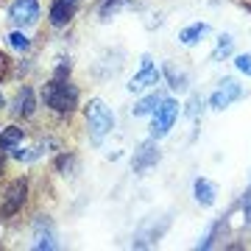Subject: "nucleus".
I'll use <instances>...</instances> for the list:
<instances>
[{"mask_svg": "<svg viewBox=\"0 0 251 251\" xmlns=\"http://www.w3.org/2000/svg\"><path fill=\"white\" fill-rule=\"evenodd\" d=\"M39 106L45 109L48 115L64 123L81 112V87L73 78H50L39 87Z\"/></svg>", "mask_w": 251, "mask_h": 251, "instance_id": "nucleus-1", "label": "nucleus"}, {"mask_svg": "<svg viewBox=\"0 0 251 251\" xmlns=\"http://www.w3.org/2000/svg\"><path fill=\"white\" fill-rule=\"evenodd\" d=\"M31 179L28 176H14V179H3L0 187V224H9L20 218L31 206Z\"/></svg>", "mask_w": 251, "mask_h": 251, "instance_id": "nucleus-2", "label": "nucleus"}, {"mask_svg": "<svg viewBox=\"0 0 251 251\" xmlns=\"http://www.w3.org/2000/svg\"><path fill=\"white\" fill-rule=\"evenodd\" d=\"M81 115H84V128H87V137L90 143L100 145L112 131H115V112L103 98L92 95L90 100L81 103Z\"/></svg>", "mask_w": 251, "mask_h": 251, "instance_id": "nucleus-3", "label": "nucleus"}, {"mask_svg": "<svg viewBox=\"0 0 251 251\" xmlns=\"http://www.w3.org/2000/svg\"><path fill=\"white\" fill-rule=\"evenodd\" d=\"M39 109H42V106H39V92H36L31 84H17L14 95L9 98V106H6V112H9L11 120L31 123Z\"/></svg>", "mask_w": 251, "mask_h": 251, "instance_id": "nucleus-4", "label": "nucleus"}, {"mask_svg": "<svg viewBox=\"0 0 251 251\" xmlns=\"http://www.w3.org/2000/svg\"><path fill=\"white\" fill-rule=\"evenodd\" d=\"M6 17H9L11 28L31 31V28H36L39 20H42V3H39V0H9Z\"/></svg>", "mask_w": 251, "mask_h": 251, "instance_id": "nucleus-5", "label": "nucleus"}, {"mask_svg": "<svg viewBox=\"0 0 251 251\" xmlns=\"http://www.w3.org/2000/svg\"><path fill=\"white\" fill-rule=\"evenodd\" d=\"M179 115H181V103L176 98H168V95H165V100L159 103V109L151 115L148 137H153V140H165V137L171 134V128L176 126Z\"/></svg>", "mask_w": 251, "mask_h": 251, "instance_id": "nucleus-6", "label": "nucleus"}, {"mask_svg": "<svg viewBox=\"0 0 251 251\" xmlns=\"http://www.w3.org/2000/svg\"><path fill=\"white\" fill-rule=\"evenodd\" d=\"M81 3L84 0H50L48 3V11H45L48 28L50 31H67L73 25V20L78 17Z\"/></svg>", "mask_w": 251, "mask_h": 251, "instance_id": "nucleus-7", "label": "nucleus"}, {"mask_svg": "<svg viewBox=\"0 0 251 251\" xmlns=\"http://www.w3.org/2000/svg\"><path fill=\"white\" fill-rule=\"evenodd\" d=\"M156 84H162V67H156V64L151 62V56H143V62H140V73L131 75V81L126 84V90L143 95V92L153 90Z\"/></svg>", "mask_w": 251, "mask_h": 251, "instance_id": "nucleus-8", "label": "nucleus"}, {"mask_svg": "<svg viewBox=\"0 0 251 251\" xmlns=\"http://www.w3.org/2000/svg\"><path fill=\"white\" fill-rule=\"evenodd\" d=\"M159 159H162L159 140L148 137L145 143H140V148H137L134 156H131V168H134V173H145V171H151V168H156Z\"/></svg>", "mask_w": 251, "mask_h": 251, "instance_id": "nucleus-9", "label": "nucleus"}, {"mask_svg": "<svg viewBox=\"0 0 251 251\" xmlns=\"http://www.w3.org/2000/svg\"><path fill=\"white\" fill-rule=\"evenodd\" d=\"M243 98V87L237 84L234 78H224L218 84V90L209 95V109H215V112H224L234 103V100Z\"/></svg>", "mask_w": 251, "mask_h": 251, "instance_id": "nucleus-10", "label": "nucleus"}, {"mask_svg": "<svg viewBox=\"0 0 251 251\" xmlns=\"http://www.w3.org/2000/svg\"><path fill=\"white\" fill-rule=\"evenodd\" d=\"M31 229H34V243H31V246H34L36 251H53V249H59L53 224L48 221V215H36L34 224H31Z\"/></svg>", "mask_w": 251, "mask_h": 251, "instance_id": "nucleus-11", "label": "nucleus"}, {"mask_svg": "<svg viewBox=\"0 0 251 251\" xmlns=\"http://www.w3.org/2000/svg\"><path fill=\"white\" fill-rule=\"evenodd\" d=\"M162 81L171 87V92H187L190 90V70L176 62L162 64Z\"/></svg>", "mask_w": 251, "mask_h": 251, "instance_id": "nucleus-12", "label": "nucleus"}, {"mask_svg": "<svg viewBox=\"0 0 251 251\" xmlns=\"http://www.w3.org/2000/svg\"><path fill=\"white\" fill-rule=\"evenodd\" d=\"M28 140V128L25 123H20V120H11V123L0 126V148L3 151H11V148H17Z\"/></svg>", "mask_w": 251, "mask_h": 251, "instance_id": "nucleus-13", "label": "nucleus"}, {"mask_svg": "<svg viewBox=\"0 0 251 251\" xmlns=\"http://www.w3.org/2000/svg\"><path fill=\"white\" fill-rule=\"evenodd\" d=\"M162 100H165V92L153 87V90L143 92V98H140V100L134 103V106H131V115H134V117H151L153 112L159 109Z\"/></svg>", "mask_w": 251, "mask_h": 251, "instance_id": "nucleus-14", "label": "nucleus"}, {"mask_svg": "<svg viewBox=\"0 0 251 251\" xmlns=\"http://www.w3.org/2000/svg\"><path fill=\"white\" fill-rule=\"evenodd\" d=\"M193 198H196L198 206H215L218 201V184L215 181L204 179V176H198L193 181Z\"/></svg>", "mask_w": 251, "mask_h": 251, "instance_id": "nucleus-15", "label": "nucleus"}, {"mask_svg": "<svg viewBox=\"0 0 251 251\" xmlns=\"http://www.w3.org/2000/svg\"><path fill=\"white\" fill-rule=\"evenodd\" d=\"M6 45H9L14 53L25 56V53H31L34 39H31V36H28V31H23V28H11L9 34H6Z\"/></svg>", "mask_w": 251, "mask_h": 251, "instance_id": "nucleus-16", "label": "nucleus"}, {"mask_svg": "<svg viewBox=\"0 0 251 251\" xmlns=\"http://www.w3.org/2000/svg\"><path fill=\"white\" fill-rule=\"evenodd\" d=\"M206 34H209V25H206V23H193V25H187V28H181L179 31V45L196 48Z\"/></svg>", "mask_w": 251, "mask_h": 251, "instance_id": "nucleus-17", "label": "nucleus"}, {"mask_svg": "<svg viewBox=\"0 0 251 251\" xmlns=\"http://www.w3.org/2000/svg\"><path fill=\"white\" fill-rule=\"evenodd\" d=\"M75 151H70V148H62V151H56L53 162H50V168H53V173H59V176H67V173L75 171Z\"/></svg>", "mask_w": 251, "mask_h": 251, "instance_id": "nucleus-18", "label": "nucleus"}, {"mask_svg": "<svg viewBox=\"0 0 251 251\" xmlns=\"http://www.w3.org/2000/svg\"><path fill=\"white\" fill-rule=\"evenodd\" d=\"M123 6H126V0H98V3H95V17H98L100 23H109Z\"/></svg>", "mask_w": 251, "mask_h": 251, "instance_id": "nucleus-19", "label": "nucleus"}, {"mask_svg": "<svg viewBox=\"0 0 251 251\" xmlns=\"http://www.w3.org/2000/svg\"><path fill=\"white\" fill-rule=\"evenodd\" d=\"M11 162H20V165H31V162H36L42 153H39V148L36 145H17V148H11L9 151Z\"/></svg>", "mask_w": 251, "mask_h": 251, "instance_id": "nucleus-20", "label": "nucleus"}, {"mask_svg": "<svg viewBox=\"0 0 251 251\" xmlns=\"http://www.w3.org/2000/svg\"><path fill=\"white\" fill-rule=\"evenodd\" d=\"M232 50H234V39H232V34H221L218 36V45H215V53H212V59H226V56H232Z\"/></svg>", "mask_w": 251, "mask_h": 251, "instance_id": "nucleus-21", "label": "nucleus"}, {"mask_svg": "<svg viewBox=\"0 0 251 251\" xmlns=\"http://www.w3.org/2000/svg\"><path fill=\"white\" fill-rule=\"evenodd\" d=\"M14 73V59H11L6 50H0V84H6Z\"/></svg>", "mask_w": 251, "mask_h": 251, "instance_id": "nucleus-22", "label": "nucleus"}, {"mask_svg": "<svg viewBox=\"0 0 251 251\" xmlns=\"http://www.w3.org/2000/svg\"><path fill=\"white\" fill-rule=\"evenodd\" d=\"M234 67H237V73H243L246 78H251V53H237L234 56Z\"/></svg>", "mask_w": 251, "mask_h": 251, "instance_id": "nucleus-23", "label": "nucleus"}, {"mask_svg": "<svg viewBox=\"0 0 251 251\" xmlns=\"http://www.w3.org/2000/svg\"><path fill=\"white\" fill-rule=\"evenodd\" d=\"M70 73H73L70 59H59V64L53 67V73H50V75H56V78H70Z\"/></svg>", "mask_w": 251, "mask_h": 251, "instance_id": "nucleus-24", "label": "nucleus"}, {"mask_svg": "<svg viewBox=\"0 0 251 251\" xmlns=\"http://www.w3.org/2000/svg\"><path fill=\"white\" fill-rule=\"evenodd\" d=\"M9 162H11L9 151H3V148H0V181L9 176Z\"/></svg>", "mask_w": 251, "mask_h": 251, "instance_id": "nucleus-25", "label": "nucleus"}, {"mask_svg": "<svg viewBox=\"0 0 251 251\" xmlns=\"http://www.w3.org/2000/svg\"><path fill=\"white\" fill-rule=\"evenodd\" d=\"M243 224L251 226V190L246 193V198H243Z\"/></svg>", "mask_w": 251, "mask_h": 251, "instance_id": "nucleus-26", "label": "nucleus"}, {"mask_svg": "<svg viewBox=\"0 0 251 251\" xmlns=\"http://www.w3.org/2000/svg\"><path fill=\"white\" fill-rule=\"evenodd\" d=\"M198 106H204V103H201V98H198V95H193V98H190V106L184 109V115L198 117Z\"/></svg>", "mask_w": 251, "mask_h": 251, "instance_id": "nucleus-27", "label": "nucleus"}, {"mask_svg": "<svg viewBox=\"0 0 251 251\" xmlns=\"http://www.w3.org/2000/svg\"><path fill=\"white\" fill-rule=\"evenodd\" d=\"M6 106H9V98H6V92L0 90V112H6Z\"/></svg>", "mask_w": 251, "mask_h": 251, "instance_id": "nucleus-28", "label": "nucleus"}, {"mask_svg": "<svg viewBox=\"0 0 251 251\" xmlns=\"http://www.w3.org/2000/svg\"><path fill=\"white\" fill-rule=\"evenodd\" d=\"M243 3H246V9H251V0H243Z\"/></svg>", "mask_w": 251, "mask_h": 251, "instance_id": "nucleus-29", "label": "nucleus"}, {"mask_svg": "<svg viewBox=\"0 0 251 251\" xmlns=\"http://www.w3.org/2000/svg\"><path fill=\"white\" fill-rule=\"evenodd\" d=\"M0 126H3V123H0Z\"/></svg>", "mask_w": 251, "mask_h": 251, "instance_id": "nucleus-30", "label": "nucleus"}]
</instances>
